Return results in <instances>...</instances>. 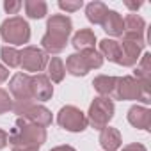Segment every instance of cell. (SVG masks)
<instances>
[{
	"instance_id": "obj_4",
	"label": "cell",
	"mask_w": 151,
	"mask_h": 151,
	"mask_svg": "<svg viewBox=\"0 0 151 151\" xmlns=\"http://www.w3.org/2000/svg\"><path fill=\"white\" fill-rule=\"evenodd\" d=\"M114 98L117 100H140L149 103V84H144L133 77L117 78V86L114 91Z\"/></svg>"
},
{
	"instance_id": "obj_18",
	"label": "cell",
	"mask_w": 151,
	"mask_h": 151,
	"mask_svg": "<svg viewBox=\"0 0 151 151\" xmlns=\"http://www.w3.org/2000/svg\"><path fill=\"white\" fill-rule=\"evenodd\" d=\"M100 50L109 57V60L121 64V57L123 55H121V45L117 41H114V39H103V41H100Z\"/></svg>"
},
{
	"instance_id": "obj_28",
	"label": "cell",
	"mask_w": 151,
	"mask_h": 151,
	"mask_svg": "<svg viewBox=\"0 0 151 151\" xmlns=\"http://www.w3.org/2000/svg\"><path fill=\"white\" fill-rule=\"evenodd\" d=\"M123 151H146V147H144L142 144H130V146H126Z\"/></svg>"
},
{
	"instance_id": "obj_22",
	"label": "cell",
	"mask_w": 151,
	"mask_h": 151,
	"mask_svg": "<svg viewBox=\"0 0 151 151\" xmlns=\"http://www.w3.org/2000/svg\"><path fill=\"white\" fill-rule=\"evenodd\" d=\"M64 73H66V68H64L62 59L52 57V60L48 62V75H50V78L53 82H60L64 78Z\"/></svg>"
},
{
	"instance_id": "obj_1",
	"label": "cell",
	"mask_w": 151,
	"mask_h": 151,
	"mask_svg": "<svg viewBox=\"0 0 151 151\" xmlns=\"http://www.w3.org/2000/svg\"><path fill=\"white\" fill-rule=\"evenodd\" d=\"M7 137L13 151H37L46 140V132L43 126H37L20 117L11 133H7Z\"/></svg>"
},
{
	"instance_id": "obj_9",
	"label": "cell",
	"mask_w": 151,
	"mask_h": 151,
	"mask_svg": "<svg viewBox=\"0 0 151 151\" xmlns=\"http://www.w3.org/2000/svg\"><path fill=\"white\" fill-rule=\"evenodd\" d=\"M9 91L13 93L16 101H29L32 100V89H30V77L25 73H16L9 82Z\"/></svg>"
},
{
	"instance_id": "obj_15",
	"label": "cell",
	"mask_w": 151,
	"mask_h": 151,
	"mask_svg": "<svg viewBox=\"0 0 151 151\" xmlns=\"http://www.w3.org/2000/svg\"><path fill=\"white\" fill-rule=\"evenodd\" d=\"M100 142H101V147L105 151H116L119 149L121 146V135L116 128H110V126H105L101 128V133H100Z\"/></svg>"
},
{
	"instance_id": "obj_16",
	"label": "cell",
	"mask_w": 151,
	"mask_h": 151,
	"mask_svg": "<svg viewBox=\"0 0 151 151\" xmlns=\"http://www.w3.org/2000/svg\"><path fill=\"white\" fill-rule=\"evenodd\" d=\"M94 43H96V36H94V32L91 29H82L73 37V46L77 50H80V52L94 48Z\"/></svg>"
},
{
	"instance_id": "obj_11",
	"label": "cell",
	"mask_w": 151,
	"mask_h": 151,
	"mask_svg": "<svg viewBox=\"0 0 151 151\" xmlns=\"http://www.w3.org/2000/svg\"><path fill=\"white\" fill-rule=\"evenodd\" d=\"M30 89H32V100H37V101H46L53 94V87L48 77H45V75L30 77Z\"/></svg>"
},
{
	"instance_id": "obj_20",
	"label": "cell",
	"mask_w": 151,
	"mask_h": 151,
	"mask_svg": "<svg viewBox=\"0 0 151 151\" xmlns=\"http://www.w3.org/2000/svg\"><path fill=\"white\" fill-rule=\"evenodd\" d=\"M23 6H25V13H27L29 18L39 20L46 14V4L43 0H27Z\"/></svg>"
},
{
	"instance_id": "obj_19",
	"label": "cell",
	"mask_w": 151,
	"mask_h": 151,
	"mask_svg": "<svg viewBox=\"0 0 151 151\" xmlns=\"http://www.w3.org/2000/svg\"><path fill=\"white\" fill-rule=\"evenodd\" d=\"M107 11H109V9H107V6H105L103 2H91V4H87V9H86L87 20H89L91 23H94V25H101V22H103Z\"/></svg>"
},
{
	"instance_id": "obj_13",
	"label": "cell",
	"mask_w": 151,
	"mask_h": 151,
	"mask_svg": "<svg viewBox=\"0 0 151 151\" xmlns=\"http://www.w3.org/2000/svg\"><path fill=\"white\" fill-rule=\"evenodd\" d=\"M101 27L107 34L110 36H123L124 32V22H123V16L116 11H107L103 22H101Z\"/></svg>"
},
{
	"instance_id": "obj_6",
	"label": "cell",
	"mask_w": 151,
	"mask_h": 151,
	"mask_svg": "<svg viewBox=\"0 0 151 151\" xmlns=\"http://www.w3.org/2000/svg\"><path fill=\"white\" fill-rule=\"evenodd\" d=\"M112 117H114V103H112L110 98L100 96L91 103L89 117H87V123H91V126L101 130L109 124V121Z\"/></svg>"
},
{
	"instance_id": "obj_30",
	"label": "cell",
	"mask_w": 151,
	"mask_h": 151,
	"mask_svg": "<svg viewBox=\"0 0 151 151\" xmlns=\"http://www.w3.org/2000/svg\"><path fill=\"white\" fill-rule=\"evenodd\" d=\"M52 151H75L71 146H59V147H53Z\"/></svg>"
},
{
	"instance_id": "obj_29",
	"label": "cell",
	"mask_w": 151,
	"mask_h": 151,
	"mask_svg": "<svg viewBox=\"0 0 151 151\" xmlns=\"http://www.w3.org/2000/svg\"><path fill=\"white\" fill-rule=\"evenodd\" d=\"M7 78H9V71H7V68H4L2 64H0V84L6 82Z\"/></svg>"
},
{
	"instance_id": "obj_25",
	"label": "cell",
	"mask_w": 151,
	"mask_h": 151,
	"mask_svg": "<svg viewBox=\"0 0 151 151\" xmlns=\"http://www.w3.org/2000/svg\"><path fill=\"white\" fill-rule=\"evenodd\" d=\"M82 6H84L82 0H75V2H68V0H66V2H59V7H60V9H64L66 13H73V11L80 9Z\"/></svg>"
},
{
	"instance_id": "obj_7",
	"label": "cell",
	"mask_w": 151,
	"mask_h": 151,
	"mask_svg": "<svg viewBox=\"0 0 151 151\" xmlns=\"http://www.w3.org/2000/svg\"><path fill=\"white\" fill-rule=\"evenodd\" d=\"M57 123L68 132H84L87 128V124H89L84 112H80L73 105H68V107L60 109V112L57 116Z\"/></svg>"
},
{
	"instance_id": "obj_8",
	"label": "cell",
	"mask_w": 151,
	"mask_h": 151,
	"mask_svg": "<svg viewBox=\"0 0 151 151\" xmlns=\"http://www.w3.org/2000/svg\"><path fill=\"white\" fill-rule=\"evenodd\" d=\"M46 60V53L37 46H27L23 52H20V68L25 71H43Z\"/></svg>"
},
{
	"instance_id": "obj_2",
	"label": "cell",
	"mask_w": 151,
	"mask_h": 151,
	"mask_svg": "<svg viewBox=\"0 0 151 151\" xmlns=\"http://www.w3.org/2000/svg\"><path fill=\"white\" fill-rule=\"evenodd\" d=\"M71 20L66 14H55L48 20L46 34L43 36V48L50 53H60L66 48L68 37L71 34Z\"/></svg>"
},
{
	"instance_id": "obj_12",
	"label": "cell",
	"mask_w": 151,
	"mask_h": 151,
	"mask_svg": "<svg viewBox=\"0 0 151 151\" xmlns=\"http://www.w3.org/2000/svg\"><path fill=\"white\" fill-rule=\"evenodd\" d=\"M119 45H121V55H123L121 57V64L123 66H133V64H137L139 53L146 46V45L132 41V39H123V43H119Z\"/></svg>"
},
{
	"instance_id": "obj_14",
	"label": "cell",
	"mask_w": 151,
	"mask_h": 151,
	"mask_svg": "<svg viewBox=\"0 0 151 151\" xmlns=\"http://www.w3.org/2000/svg\"><path fill=\"white\" fill-rule=\"evenodd\" d=\"M128 121L140 130H149L151 124V112L144 107H132L128 112Z\"/></svg>"
},
{
	"instance_id": "obj_26",
	"label": "cell",
	"mask_w": 151,
	"mask_h": 151,
	"mask_svg": "<svg viewBox=\"0 0 151 151\" xmlns=\"http://www.w3.org/2000/svg\"><path fill=\"white\" fill-rule=\"evenodd\" d=\"M22 6H23L22 2H6V4H4V9H6L9 14H16Z\"/></svg>"
},
{
	"instance_id": "obj_23",
	"label": "cell",
	"mask_w": 151,
	"mask_h": 151,
	"mask_svg": "<svg viewBox=\"0 0 151 151\" xmlns=\"http://www.w3.org/2000/svg\"><path fill=\"white\" fill-rule=\"evenodd\" d=\"M2 60L9 66V68H20V52L13 46H2L0 50Z\"/></svg>"
},
{
	"instance_id": "obj_24",
	"label": "cell",
	"mask_w": 151,
	"mask_h": 151,
	"mask_svg": "<svg viewBox=\"0 0 151 151\" xmlns=\"http://www.w3.org/2000/svg\"><path fill=\"white\" fill-rule=\"evenodd\" d=\"M9 110H13V101L4 89H0V114H6Z\"/></svg>"
},
{
	"instance_id": "obj_17",
	"label": "cell",
	"mask_w": 151,
	"mask_h": 151,
	"mask_svg": "<svg viewBox=\"0 0 151 151\" xmlns=\"http://www.w3.org/2000/svg\"><path fill=\"white\" fill-rule=\"evenodd\" d=\"M94 89L101 94V96H110L114 94L116 91V86H117V77H107V75H101V77H96L94 82H93Z\"/></svg>"
},
{
	"instance_id": "obj_5",
	"label": "cell",
	"mask_w": 151,
	"mask_h": 151,
	"mask_svg": "<svg viewBox=\"0 0 151 151\" xmlns=\"http://www.w3.org/2000/svg\"><path fill=\"white\" fill-rule=\"evenodd\" d=\"M0 34H2V37L11 45H25L30 39V27L23 18L13 16V18L6 20L2 23Z\"/></svg>"
},
{
	"instance_id": "obj_27",
	"label": "cell",
	"mask_w": 151,
	"mask_h": 151,
	"mask_svg": "<svg viewBox=\"0 0 151 151\" xmlns=\"http://www.w3.org/2000/svg\"><path fill=\"white\" fill-rule=\"evenodd\" d=\"M7 142H9L7 132H4V130H0V149H2V147H6V146H7Z\"/></svg>"
},
{
	"instance_id": "obj_21",
	"label": "cell",
	"mask_w": 151,
	"mask_h": 151,
	"mask_svg": "<svg viewBox=\"0 0 151 151\" xmlns=\"http://www.w3.org/2000/svg\"><path fill=\"white\" fill-rule=\"evenodd\" d=\"M135 78L144 82V84H149V73H151V55L149 53H144L142 55V60L140 64L135 68Z\"/></svg>"
},
{
	"instance_id": "obj_10",
	"label": "cell",
	"mask_w": 151,
	"mask_h": 151,
	"mask_svg": "<svg viewBox=\"0 0 151 151\" xmlns=\"http://www.w3.org/2000/svg\"><path fill=\"white\" fill-rule=\"evenodd\" d=\"M123 22H124V32H123L124 39H132V41L146 45V41H144V27H146L144 20L140 16H137V14L132 13Z\"/></svg>"
},
{
	"instance_id": "obj_3",
	"label": "cell",
	"mask_w": 151,
	"mask_h": 151,
	"mask_svg": "<svg viewBox=\"0 0 151 151\" xmlns=\"http://www.w3.org/2000/svg\"><path fill=\"white\" fill-rule=\"evenodd\" d=\"M101 64H103V57L94 48H91V50H82L80 53L69 55L64 68L75 77H80V75H87L94 68H101Z\"/></svg>"
}]
</instances>
